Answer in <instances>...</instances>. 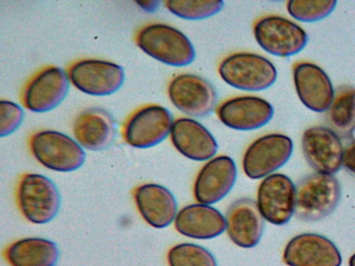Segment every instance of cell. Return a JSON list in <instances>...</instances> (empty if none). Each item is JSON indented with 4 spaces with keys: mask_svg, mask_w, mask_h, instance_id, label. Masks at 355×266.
<instances>
[{
    "mask_svg": "<svg viewBox=\"0 0 355 266\" xmlns=\"http://www.w3.org/2000/svg\"><path fill=\"white\" fill-rule=\"evenodd\" d=\"M349 266H355V254L349 260Z\"/></svg>",
    "mask_w": 355,
    "mask_h": 266,
    "instance_id": "31",
    "label": "cell"
},
{
    "mask_svg": "<svg viewBox=\"0 0 355 266\" xmlns=\"http://www.w3.org/2000/svg\"><path fill=\"white\" fill-rule=\"evenodd\" d=\"M170 137L175 148L191 160H209L217 152L218 144L214 136L193 118L182 117L175 120Z\"/></svg>",
    "mask_w": 355,
    "mask_h": 266,
    "instance_id": "18",
    "label": "cell"
},
{
    "mask_svg": "<svg viewBox=\"0 0 355 266\" xmlns=\"http://www.w3.org/2000/svg\"><path fill=\"white\" fill-rule=\"evenodd\" d=\"M218 74L231 87L247 91L269 88L275 82L277 71L265 57L252 53H234L224 57Z\"/></svg>",
    "mask_w": 355,
    "mask_h": 266,
    "instance_id": "2",
    "label": "cell"
},
{
    "mask_svg": "<svg viewBox=\"0 0 355 266\" xmlns=\"http://www.w3.org/2000/svg\"><path fill=\"white\" fill-rule=\"evenodd\" d=\"M23 110L19 105L10 100L0 101V135L1 137L12 134L19 126L23 119Z\"/></svg>",
    "mask_w": 355,
    "mask_h": 266,
    "instance_id": "28",
    "label": "cell"
},
{
    "mask_svg": "<svg viewBox=\"0 0 355 266\" xmlns=\"http://www.w3.org/2000/svg\"><path fill=\"white\" fill-rule=\"evenodd\" d=\"M274 109L266 100L255 96L229 98L216 109L218 119L227 127L241 131L259 129L272 118Z\"/></svg>",
    "mask_w": 355,
    "mask_h": 266,
    "instance_id": "13",
    "label": "cell"
},
{
    "mask_svg": "<svg viewBox=\"0 0 355 266\" xmlns=\"http://www.w3.org/2000/svg\"><path fill=\"white\" fill-rule=\"evenodd\" d=\"M33 157L45 168L57 172H71L84 163L82 146L68 135L55 130H42L29 140Z\"/></svg>",
    "mask_w": 355,
    "mask_h": 266,
    "instance_id": "3",
    "label": "cell"
},
{
    "mask_svg": "<svg viewBox=\"0 0 355 266\" xmlns=\"http://www.w3.org/2000/svg\"><path fill=\"white\" fill-rule=\"evenodd\" d=\"M59 254L54 242L35 237L17 240L6 251V258L11 266H55Z\"/></svg>",
    "mask_w": 355,
    "mask_h": 266,
    "instance_id": "23",
    "label": "cell"
},
{
    "mask_svg": "<svg viewBox=\"0 0 355 266\" xmlns=\"http://www.w3.org/2000/svg\"><path fill=\"white\" fill-rule=\"evenodd\" d=\"M134 198L140 215L153 227L168 226L178 213L173 195L163 186L142 184L135 189Z\"/></svg>",
    "mask_w": 355,
    "mask_h": 266,
    "instance_id": "22",
    "label": "cell"
},
{
    "mask_svg": "<svg viewBox=\"0 0 355 266\" xmlns=\"http://www.w3.org/2000/svg\"><path fill=\"white\" fill-rule=\"evenodd\" d=\"M236 178L233 159L220 155L209 160L199 171L194 183L193 194L198 203L210 205L225 197Z\"/></svg>",
    "mask_w": 355,
    "mask_h": 266,
    "instance_id": "16",
    "label": "cell"
},
{
    "mask_svg": "<svg viewBox=\"0 0 355 266\" xmlns=\"http://www.w3.org/2000/svg\"><path fill=\"white\" fill-rule=\"evenodd\" d=\"M175 229L182 235L195 239H211L226 229L225 218L216 209L205 204L183 207L174 220Z\"/></svg>",
    "mask_w": 355,
    "mask_h": 266,
    "instance_id": "21",
    "label": "cell"
},
{
    "mask_svg": "<svg viewBox=\"0 0 355 266\" xmlns=\"http://www.w3.org/2000/svg\"><path fill=\"white\" fill-rule=\"evenodd\" d=\"M225 222L230 238L239 247L251 248L259 243L263 218L254 200L242 198L234 202L227 211Z\"/></svg>",
    "mask_w": 355,
    "mask_h": 266,
    "instance_id": "19",
    "label": "cell"
},
{
    "mask_svg": "<svg viewBox=\"0 0 355 266\" xmlns=\"http://www.w3.org/2000/svg\"><path fill=\"white\" fill-rule=\"evenodd\" d=\"M329 118L338 128L345 130L355 123V88L344 87L334 96Z\"/></svg>",
    "mask_w": 355,
    "mask_h": 266,
    "instance_id": "27",
    "label": "cell"
},
{
    "mask_svg": "<svg viewBox=\"0 0 355 266\" xmlns=\"http://www.w3.org/2000/svg\"><path fill=\"white\" fill-rule=\"evenodd\" d=\"M167 259L169 266H217L214 256L207 249L193 243L173 246Z\"/></svg>",
    "mask_w": 355,
    "mask_h": 266,
    "instance_id": "25",
    "label": "cell"
},
{
    "mask_svg": "<svg viewBox=\"0 0 355 266\" xmlns=\"http://www.w3.org/2000/svg\"><path fill=\"white\" fill-rule=\"evenodd\" d=\"M69 78L64 71L48 66L37 72L26 84L21 95L24 107L34 112H45L57 107L66 96Z\"/></svg>",
    "mask_w": 355,
    "mask_h": 266,
    "instance_id": "11",
    "label": "cell"
},
{
    "mask_svg": "<svg viewBox=\"0 0 355 266\" xmlns=\"http://www.w3.org/2000/svg\"><path fill=\"white\" fill-rule=\"evenodd\" d=\"M283 260L288 266H340L341 255L326 237L312 233L293 238L286 245Z\"/></svg>",
    "mask_w": 355,
    "mask_h": 266,
    "instance_id": "15",
    "label": "cell"
},
{
    "mask_svg": "<svg viewBox=\"0 0 355 266\" xmlns=\"http://www.w3.org/2000/svg\"><path fill=\"white\" fill-rule=\"evenodd\" d=\"M296 188L291 179L280 173L266 177L259 186L257 204L263 219L282 225L295 209Z\"/></svg>",
    "mask_w": 355,
    "mask_h": 266,
    "instance_id": "12",
    "label": "cell"
},
{
    "mask_svg": "<svg viewBox=\"0 0 355 266\" xmlns=\"http://www.w3.org/2000/svg\"><path fill=\"white\" fill-rule=\"evenodd\" d=\"M343 163L348 170L355 174V143L344 152Z\"/></svg>",
    "mask_w": 355,
    "mask_h": 266,
    "instance_id": "29",
    "label": "cell"
},
{
    "mask_svg": "<svg viewBox=\"0 0 355 266\" xmlns=\"http://www.w3.org/2000/svg\"><path fill=\"white\" fill-rule=\"evenodd\" d=\"M135 40L148 55L169 66H187L196 57L189 39L180 30L165 24L144 26L136 33Z\"/></svg>",
    "mask_w": 355,
    "mask_h": 266,
    "instance_id": "1",
    "label": "cell"
},
{
    "mask_svg": "<svg viewBox=\"0 0 355 266\" xmlns=\"http://www.w3.org/2000/svg\"><path fill=\"white\" fill-rule=\"evenodd\" d=\"M168 94L178 110L193 117L209 115L217 101L216 92L211 82L191 73L174 77L168 85Z\"/></svg>",
    "mask_w": 355,
    "mask_h": 266,
    "instance_id": "10",
    "label": "cell"
},
{
    "mask_svg": "<svg viewBox=\"0 0 355 266\" xmlns=\"http://www.w3.org/2000/svg\"><path fill=\"white\" fill-rule=\"evenodd\" d=\"M336 3L334 0H291L287 2L286 8L294 19L311 22L327 17Z\"/></svg>",
    "mask_w": 355,
    "mask_h": 266,
    "instance_id": "26",
    "label": "cell"
},
{
    "mask_svg": "<svg viewBox=\"0 0 355 266\" xmlns=\"http://www.w3.org/2000/svg\"><path fill=\"white\" fill-rule=\"evenodd\" d=\"M302 143L306 159L318 173L331 175L340 168L343 145L338 135L330 128L315 126L307 129Z\"/></svg>",
    "mask_w": 355,
    "mask_h": 266,
    "instance_id": "14",
    "label": "cell"
},
{
    "mask_svg": "<svg viewBox=\"0 0 355 266\" xmlns=\"http://www.w3.org/2000/svg\"><path fill=\"white\" fill-rule=\"evenodd\" d=\"M17 197L22 215L33 224L49 222L60 209L57 187L50 179L40 174H25L19 181Z\"/></svg>",
    "mask_w": 355,
    "mask_h": 266,
    "instance_id": "4",
    "label": "cell"
},
{
    "mask_svg": "<svg viewBox=\"0 0 355 266\" xmlns=\"http://www.w3.org/2000/svg\"><path fill=\"white\" fill-rule=\"evenodd\" d=\"M73 132L76 141L92 151L107 148L115 136V123L111 114L100 107H90L76 118Z\"/></svg>",
    "mask_w": 355,
    "mask_h": 266,
    "instance_id": "20",
    "label": "cell"
},
{
    "mask_svg": "<svg viewBox=\"0 0 355 266\" xmlns=\"http://www.w3.org/2000/svg\"><path fill=\"white\" fill-rule=\"evenodd\" d=\"M69 81L78 90L92 96H107L122 85L125 74L119 64L98 59H83L68 69Z\"/></svg>",
    "mask_w": 355,
    "mask_h": 266,
    "instance_id": "9",
    "label": "cell"
},
{
    "mask_svg": "<svg viewBox=\"0 0 355 266\" xmlns=\"http://www.w3.org/2000/svg\"><path fill=\"white\" fill-rule=\"evenodd\" d=\"M137 3H138V5H139V6L148 11V12H153V11H155L159 6V1H137Z\"/></svg>",
    "mask_w": 355,
    "mask_h": 266,
    "instance_id": "30",
    "label": "cell"
},
{
    "mask_svg": "<svg viewBox=\"0 0 355 266\" xmlns=\"http://www.w3.org/2000/svg\"><path fill=\"white\" fill-rule=\"evenodd\" d=\"M340 195V186L334 176L323 173L311 175L296 188L295 211L304 220H319L336 209Z\"/></svg>",
    "mask_w": 355,
    "mask_h": 266,
    "instance_id": "5",
    "label": "cell"
},
{
    "mask_svg": "<svg viewBox=\"0 0 355 266\" xmlns=\"http://www.w3.org/2000/svg\"><path fill=\"white\" fill-rule=\"evenodd\" d=\"M165 7L174 15L188 20L209 18L219 12L224 2L219 0H168Z\"/></svg>",
    "mask_w": 355,
    "mask_h": 266,
    "instance_id": "24",
    "label": "cell"
},
{
    "mask_svg": "<svg viewBox=\"0 0 355 266\" xmlns=\"http://www.w3.org/2000/svg\"><path fill=\"white\" fill-rule=\"evenodd\" d=\"M293 81L300 100L309 109L323 112L330 108L334 99V88L320 67L309 62L296 64Z\"/></svg>",
    "mask_w": 355,
    "mask_h": 266,
    "instance_id": "17",
    "label": "cell"
},
{
    "mask_svg": "<svg viewBox=\"0 0 355 266\" xmlns=\"http://www.w3.org/2000/svg\"><path fill=\"white\" fill-rule=\"evenodd\" d=\"M253 34L261 48L278 57L293 55L307 42V35L300 26L278 15H267L256 21Z\"/></svg>",
    "mask_w": 355,
    "mask_h": 266,
    "instance_id": "6",
    "label": "cell"
},
{
    "mask_svg": "<svg viewBox=\"0 0 355 266\" xmlns=\"http://www.w3.org/2000/svg\"><path fill=\"white\" fill-rule=\"evenodd\" d=\"M173 122V116L166 108L148 105L128 117L123 127V137L134 148H150L170 135Z\"/></svg>",
    "mask_w": 355,
    "mask_h": 266,
    "instance_id": "7",
    "label": "cell"
},
{
    "mask_svg": "<svg viewBox=\"0 0 355 266\" xmlns=\"http://www.w3.org/2000/svg\"><path fill=\"white\" fill-rule=\"evenodd\" d=\"M293 148L292 140L284 134L263 135L245 150L242 163L243 171L252 179L267 177L288 161Z\"/></svg>",
    "mask_w": 355,
    "mask_h": 266,
    "instance_id": "8",
    "label": "cell"
}]
</instances>
